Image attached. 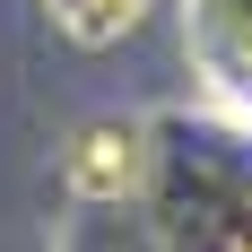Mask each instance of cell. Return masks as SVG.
<instances>
[{"label": "cell", "instance_id": "3957f363", "mask_svg": "<svg viewBox=\"0 0 252 252\" xmlns=\"http://www.w3.org/2000/svg\"><path fill=\"white\" fill-rule=\"evenodd\" d=\"M191 9H200L218 61H226L235 78H252V0H191Z\"/></svg>", "mask_w": 252, "mask_h": 252}, {"label": "cell", "instance_id": "7a4b0ae2", "mask_svg": "<svg viewBox=\"0 0 252 252\" xmlns=\"http://www.w3.org/2000/svg\"><path fill=\"white\" fill-rule=\"evenodd\" d=\"M157 0H44V18L70 35V44H87V52H104V44H122L130 26L148 18Z\"/></svg>", "mask_w": 252, "mask_h": 252}, {"label": "cell", "instance_id": "6da1fadb", "mask_svg": "<svg viewBox=\"0 0 252 252\" xmlns=\"http://www.w3.org/2000/svg\"><path fill=\"white\" fill-rule=\"evenodd\" d=\"M148 183V130L139 122H87L70 139V191L78 200H130Z\"/></svg>", "mask_w": 252, "mask_h": 252}]
</instances>
